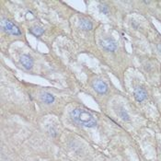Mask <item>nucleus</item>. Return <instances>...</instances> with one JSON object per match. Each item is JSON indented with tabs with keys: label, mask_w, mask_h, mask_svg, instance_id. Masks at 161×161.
<instances>
[{
	"label": "nucleus",
	"mask_w": 161,
	"mask_h": 161,
	"mask_svg": "<svg viewBox=\"0 0 161 161\" xmlns=\"http://www.w3.org/2000/svg\"><path fill=\"white\" fill-rule=\"evenodd\" d=\"M133 96H134V98H135L136 101L142 102V101H144L145 98H147V93H146V91L143 88L137 86V88L134 89Z\"/></svg>",
	"instance_id": "nucleus-5"
},
{
	"label": "nucleus",
	"mask_w": 161,
	"mask_h": 161,
	"mask_svg": "<svg viewBox=\"0 0 161 161\" xmlns=\"http://www.w3.org/2000/svg\"><path fill=\"white\" fill-rule=\"evenodd\" d=\"M70 117L74 122L84 127L92 128L97 125V121L93 115L82 109H75L70 113Z\"/></svg>",
	"instance_id": "nucleus-1"
},
{
	"label": "nucleus",
	"mask_w": 161,
	"mask_h": 161,
	"mask_svg": "<svg viewBox=\"0 0 161 161\" xmlns=\"http://www.w3.org/2000/svg\"><path fill=\"white\" fill-rule=\"evenodd\" d=\"M98 8H100V11L101 12V13L102 14H105V15H107V14H109V7H108V6H106V5H101L100 6V7H98Z\"/></svg>",
	"instance_id": "nucleus-11"
},
{
	"label": "nucleus",
	"mask_w": 161,
	"mask_h": 161,
	"mask_svg": "<svg viewBox=\"0 0 161 161\" xmlns=\"http://www.w3.org/2000/svg\"><path fill=\"white\" fill-rule=\"evenodd\" d=\"M19 61H20V64L22 65V66L27 70L31 69L33 66V59L29 54H22L20 56Z\"/></svg>",
	"instance_id": "nucleus-6"
},
{
	"label": "nucleus",
	"mask_w": 161,
	"mask_h": 161,
	"mask_svg": "<svg viewBox=\"0 0 161 161\" xmlns=\"http://www.w3.org/2000/svg\"><path fill=\"white\" fill-rule=\"evenodd\" d=\"M117 114L123 120V121H130V116H129V114H128V113L127 111L123 109L122 107H120V108H118L117 109Z\"/></svg>",
	"instance_id": "nucleus-9"
},
{
	"label": "nucleus",
	"mask_w": 161,
	"mask_h": 161,
	"mask_svg": "<svg viewBox=\"0 0 161 161\" xmlns=\"http://www.w3.org/2000/svg\"><path fill=\"white\" fill-rule=\"evenodd\" d=\"M93 89L98 94L103 95V94L107 93V91H108V85L104 81L98 79L93 82Z\"/></svg>",
	"instance_id": "nucleus-4"
},
{
	"label": "nucleus",
	"mask_w": 161,
	"mask_h": 161,
	"mask_svg": "<svg viewBox=\"0 0 161 161\" xmlns=\"http://www.w3.org/2000/svg\"><path fill=\"white\" fill-rule=\"evenodd\" d=\"M1 29L5 32L8 34H12L14 36H19L21 34V31L19 29V27H17L14 23H12L10 20L6 19H2L1 20Z\"/></svg>",
	"instance_id": "nucleus-2"
},
{
	"label": "nucleus",
	"mask_w": 161,
	"mask_h": 161,
	"mask_svg": "<svg viewBox=\"0 0 161 161\" xmlns=\"http://www.w3.org/2000/svg\"><path fill=\"white\" fill-rule=\"evenodd\" d=\"M157 50L159 51V53H161V43H158L157 45Z\"/></svg>",
	"instance_id": "nucleus-12"
},
{
	"label": "nucleus",
	"mask_w": 161,
	"mask_h": 161,
	"mask_svg": "<svg viewBox=\"0 0 161 161\" xmlns=\"http://www.w3.org/2000/svg\"><path fill=\"white\" fill-rule=\"evenodd\" d=\"M101 45L105 51L108 52H114L117 49V43L116 42L111 38H106L101 41Z\"/></svg>",
	"instance_id": "nucleus-3"
},
{
	"label": "nucleus",
	"mask_w": 161,
	"mask_h": 161,
	"mask_svg": "<svg viewBox=\"0 0 161 161\" xmlns=\"http://www.w3.org/2000/svg\"><path fill=\"white\" fill-rule=\"evenodd\" d=\"M80 27L84 31H91L93 28V25L91 21H89L88 19H80Z\"/></svg>",
	"instance_id": "nucleus-8"
},
{
	"label": "nucleus",
	"mask_w": 161,
	"mask_h": 161,
	"mask_svg": "<svg viewBox=\"0 0 161 161\" xmlns=\"http://www.w3.org/2000/svg\"><path fill=\"white\" fill-rule=\"evenodd\" d=\"M41 98L45 104H52L54 101V96L48 92H42L41 94Z\"/></svg>",
	"instance_id": "nucleus-7"
},
{
	"label": "nucleus",
	"mask_w": 161,
	"mask_h": 161,
	"mask_svg": "<svg viewBox=\"0 0 161 161\" xmlns=\"http://www.w3.org/2000/svg\"><path fill=\"white\" fill-rule=\"evenodd\" d=\"M30 32L31 34H33L36 37H41L43 33H44V29L42 27H33L30 29Z\"/></svg>",
	"instance_id": "nucleus-10"
}]
</instances>
